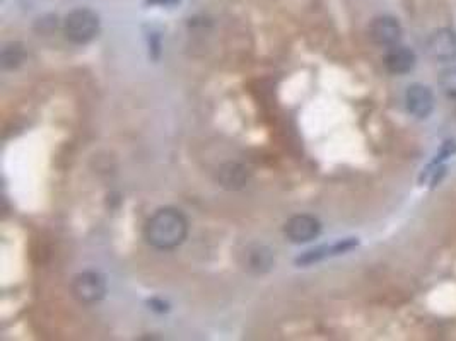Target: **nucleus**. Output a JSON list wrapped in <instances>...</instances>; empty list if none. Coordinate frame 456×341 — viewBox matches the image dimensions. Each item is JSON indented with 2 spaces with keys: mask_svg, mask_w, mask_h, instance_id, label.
Here are the masks:
<instances>
[{
  "mask_svg": "<svg viewBox=\"0 0 456 341\" xmlns=\"http://www.w3.org/2000/svg\"><path fill=\"white\" fill-rule=\"evenodd\" d=\"M186 234H189V220L178 209H171V206L159 209L149 218L144 229L147 243L163 251L178 248L186 239Z\"/></svg>",
  "mask_w": 456,
  "mask_h": 341,
  "instance_id": "f257e3e1",
  "label": "nucleus"
},
{
  "mask_svg": "<svg viewBox=\"0 0 456 341\" xmlns=\"http://www.w3.org/2000/svg\"><path fill=\"white\" fill-rule=\"evenodd\" d=\"M99 33V17L91 9H75L65 17V34L72 43L86 45Z\"/></svg>",
  "mask_w": 456,
  "mask_h": 341,
  "instance_id": "f03ea898",
  "label": "nucleus"
},
{
  "mask_svg": "<svg viewBox=\"0 0 456 341\" xmlns=\"http://www.w3.org/2000/svg\"><path fill=\"white\" fill-rule=\"evenodd\" d=\"M71 290L80 304H96V302L103 301V297L106 295V280L98 271H82L72 280Z\"/></svg>",
  "mask_w": 456,
  "mask_h": 341,
  "instance_id": "7ed1b4c3",
  "label": "nucleus"
},
{
  "mask_svg": "<svg viewBox=\"0 0 456 341\" xmlns=\"http://www.w3.org/2000/svg\"><path fill=\"white\" fill-rule=\"evenodd\" d=\"M321 232V224L318 218L313 215H294L287 220L286 224V236L290 243L294 244H304L311 243L316 239Z\"/></svg>",
  "mask_w": 456,
  "mask_h": 341,
  "instance_id": "20e7f679",
  "label": "nucleus"
},
{
  "mask_svg": "<svg viewBox=\"0 0 456 341\" xmlns=\"http://www.w3.org/2000/svg\"><path fill=\"white\" fill-rule=\"evenodd\" d=\"M429 53L438 62L448 63L456 59V33L450 28H441L429 38Z\"/></svg>",
  "mask_w": 456,
  "mask_h": 341,
  "instance_id": "39448f33",
  "label": "nucleus"
},
{
  "mask_svg": "<svg viewBox=\"0 0 456 341\" xmlns=\"http://www.w3.org/2000/svg\"><path fill=\"white\" fill-rule=\"evenodd\" d=\"M405 103H407V109L410 114H413L419 120L431 116L432 109H434V94L427 86L422 84H413L407 89L405 94Z\"/></svg>",
  "mask_w": 456,
  "mask_h": 341,
  "instance_id": "423d86ee",
  "label": "nucleus"
},
{
  "mask_svg": "<svg viewBox=\"0 0 456 341\" xmlns=\"http://www.w3.org/2000/svg\"><path fill=\"white\" fill-rule=\"evenodd\" d=\"M369 36L379 47L392 48L400 41L402 26L392 16L376 17L369 26Z\"/></svg>",
  "mask_w": 456,
  "mask_h": 341,
  "instance_id": "0eeeda50",
  "label": "nucleus"
},
{
  "mask_svg": "<svg viewBox=\"0 0 456 341\" xmlns=\"http://www.w3.org/2000/svg\"><path fill=\"white\" fill-rule=\"evenodd\" d=\"M415 65V55L407 47H398L395 45L386 52L385 55V67L390 74L395 75H404L409 74Z\"/></svg>",
  "mask_w": 456,
  "mask_h": 341,
  "instance_id": "6e6552de",
  "label": "nucleus"
},
{
  "mask_svg": "<svg viewBox=\"0 0 456 341\" xmlns=\"http://www.w3.org/2000/svg\"><path fill=\"white\" fill-rule=\"evenodd\" d=\"M247 256V268L255 273H265L274 266V255L265 246H253L244 252Z\"/></svg>",
  "mask_w": 456,
  "mask_h": 341,
  "instance_id": "1a4fd4ad",
  "label": "nucleus"
},
{
  "mask_svg": "<svg viewBox=\"0 0 456 341\" xmlns=\"http://www.w3.org/2000/svg\"><path fill=\"white\" fill-rule=\"evenodd\" d=\"M247 179V169L240 164H226L221 169V183L229 190H237V188L244 186Z\"/></svg>",
  "mask_w": 456,
  "mask_h": 341,
  "instance_id": "9d476101",
  "label": "nucleus"
},
{
  "mask_svg": "<svg viewBox=\"0 0 456 341\" xmlns=\"http://www.w3.org/2000/svg\"><path fill=\"white\" fill-rule=\"evenodd\" d=\"M24 60V50L19 43H10L2 50V65L6 68H16Z\"/></svg>",
  "mask_w": 456,
  "mask_h": 341,
  "instance_id": "9b49d317",
  "label": "nucleus"
},
{
  "mask_svg": "<svg viewBox=\"0 0 456 341\" xmlns=\"http://www.w3.org/2000/svg\"><path fill=\"white\" fill-rule=\"evenodd\" d=\"M439 87L448 98H456V67H448L441 72Z\"/></svg>",
  "mask_w": 456,
  "mask_h": 341,
  "instance_id": "f8f14e48",
  "label": "nucleus"
},
{
  "mask_svg": "<svg viewBox=\"0 0 456 341\" xmlns=\"http://www.w3.org/2000/svg\"><path fill=\"white\" fill-rule=\"evenodd\" d=\"M456 154V142L455 140H448L444 142L443 145H441L438 156H436V159L432 160V164H441L443 160L450 159V157H453Z\"/></svg>",
  "mask_w": 456,
  "mask_h": 341,
  "instance_id": "ddd939ff",
  "label": "nucleus"
},
{
  "mask_svg": "<svg viewBox=\"0 0 456 341\" xmlns=\"http://www.w3.org/2000/svg\"><path fill=\"white\" fill-rule=\"evenodd\" d=\"M151 3H158V6H175L176 2H179V0H149Z\"/></svg>",
  "mask_w": 456,
  "mask_h": 341,
  "instance_id": "4468645a",
  "label": "nucleus"
}]
</instances>
